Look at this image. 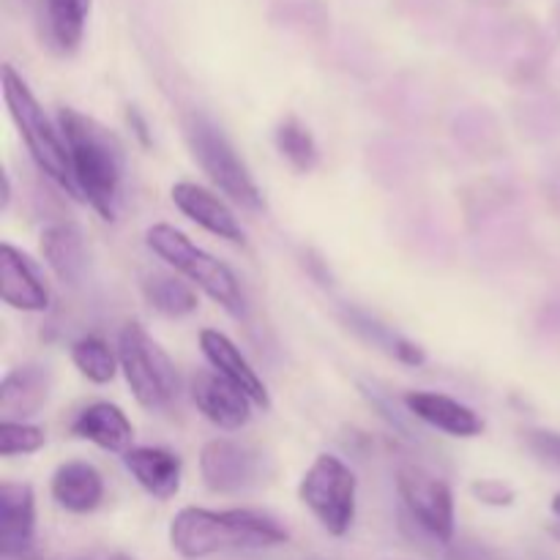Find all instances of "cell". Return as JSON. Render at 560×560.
Segmentation results:
<instances>
[{
    "label": "cell",
    "mask_w": 560,
    "mask_h": 560,
    "mask_svg": "<svg viewBox=\"0 0 560 560\" xmlns=\"http://www.w3.org/2000/svg\"><path fill=\"white\" fill-rule=\"evenodd\" d=\"M58 126L69 148L71 173L82 200L113 222L124 200L126 156L118 135L74 107L58 109Z\"/></svg>",
    "instance_id": "6da1fadb"
},
{
    "label": "cell",
    "mask_w": 560,
    "mask_h": 560,
    "mask_svg": "<svg viewBox=\"0 0 560 560\" xmlns=\"http://www.w3.org/2000/svg\"><path fill=\"white\" fill-rule=\"evenodd\" d=\"M290 539L288 528L273 514L257 509L186 506L170 523V545L186 560H202L233 550H266Z\"/></svg>",
    "instance_id": "7a4b0ae2"
},
{
    "label": "cell",
    "mask_w": 560,
    "mask_h": 560,
    "mask_svg": "<svg viewBox=\"0 0 560 560\" xmlns=\"http://www.w3.org/2000/svg\"><path fill=\"white\" fill-rule=\"evenodd\" d=\"M0 82H3L5 107H9V115L14 118L16 131L25 140L27 153L36 162V167L47 178H52L60 189L69 191L71 197H80L74 184V173H71L69 148H66L63 135H60V126H55L49 120V115L44 113L38 98L27 88V82L9 63L0 71Z\"/></svg>",
    "instance_id": "3957f363"
},
{
    "label": "cell",
    "mask_w": 560,
    "mask_h": 560,
    "mask_svg": "<svg viewBox=\"0 0 560 560\" xmlns=\"http://www.w3.org/2000/svg\"><path fill=\"white\" fill-rule=\"evenodd\" d=\"M148 249L162 257L170 268L189 279L191 284L202 290L211 301H217L228 315L241 317L246 312L244 290H241L238 277L228 262L208 255L202 246H197L189 235L175 230L173 224H153L145 233Z\"/></svg>",
    "instance_id": "277c9868"
},
{
    "label": "cell",
    "mask_w": 560,
    "mask_h": 560,
    "mask_svg": "<svg viewBox=\"0 0 560 560\" xmlns=\"http://www.w3.org/2000/svg\"><path fill=\"white\" fill-rule=\"evenodd\" d=\"M186 140H189L191 156L197 159L202 173L228 200L238 202L241 208H249V211H262L266 202H262L260 186L252 178L244 159L235 153L233 142L211 118H206L202 113H191L186 120Z\"/></svg>",
    "instance_id": "5b68a950"
},
{
    "label": "cell",
    "mask_w": 560,
    "mask_h": 560,
    "mask_svg": "<svg viewBox=\"0 0 560 560\" xmlns=\"http://www.w3.org/2000/svg\"><path fill=\"white\" fill-rule=\"evenodd\" d=\"M118 361L131 394L145 410H162L178 397V366L140 323H126L120 331Z\"/></svg>",
    "instance_id": "8992f818"
},
{
    "label": "cell",
    "mask_w": 560,
    "mask_h": 560,
    "mask_svg": "<svg viewBox=\"0 0 560 560\" xmlns=\"http://www.w3.org/2000/svg\"><path fill=\"white\" fill-rule=\"evenodd\" d=\"M355 476L334 454H317L315 463L301 476L299 498L320 528L331 536H345L355 520Z\"/></svg>",
    "instance_id": "52a82bcc"
},
{
    "label": "cell",
    "mask_w": 560,
    "mask_h": 560,
    "mask_svg": "<svg viewBox=\"0 0 560 560\" xmlns=\"http://www.w3.org/2000/svg\"><path fill=\"white\" fill-rule=\"evenodd\" d=\"M200 476L217 495H244L273 479V463L252 443L213 438L200 452Z\"/></svg>",
    "instance_id": "ba28073f"
},
{
    "label": "cell",
    "mask_w": 560,
    "mask_h": 560,
    "mask_svg": "<svg viewBox=\"0 0 560 560\" xmlns=\"http://www.w3.org/2000/svg\"><path fill=\"white\" fill-rule=\"evenodd\" d=\"M397 492L408 517L441 545L454 539V492L441 476L421 465L397 470Z\"/></svg>",
    "instance_id": "9c48e42d"
},
{
    "label": "cell",
    "mask_w": 560,
    "mask_h": 560,
    "mask_svg": "<svg viewBox=\"0 0 560 560\" xmlns=\"http://www.w3.org/2000/svg\"><path fill=\"white\" fill-rule=\"evenodd\" d=\"M189 394L195 408L219 430L238 432L249 424L255 402L217 370L195 372L189 381Z\"/></svg>",
    "instance_id": "30bf717a"
},
{
    "label": "cell",
    "mask_w": 560,
    "mask_h": 560,
    "mask_svg": "<svg viewBox=\"0 0 560 560\" xmlns=\"http://www.w3.org/2000/svg\"><path fill=\"white\" fill-rule=\"evenodd\" d=\"M36 495L31 485H0V560H36Z\"/></svg>",
    "instance_id": "8fae6325"
},
{
    "label": "cell",
    "mask_w": 560,
    "mask_h": 560,
    "mask_svg": "<svg viewBox=\"0 0 560 560\" xmlns=\"http://www.w3.org/2000/svg\"><path fill=\"white\" fill-rule=\"evenodd\" d=\"M170 197H173L175 208L186 219L200 224L202 230H208L217 238L230 241V244H244L246 241V233L238 219H235L233 208L217 191L206 189L200 184H191V180H178L173 186V191H170Z\"/></svg>",
    "instance_id": "7c38bea8"
},
{
    "label": "cell",
    "mask_w": 560,
    "mask_h": 560,
    "mask_svg": "<svg viewBox=\"0 0 560 560\" xmlns=\"http://www.w3.org/2000/svg\"><path fill=\"white\" fill-rule=\"evenodd\" d=\"M200 350L202 355H206L208 364H211V370H217L219 375L228 377L230 383H235V386H238L241 392L257 405V408H268V405H271L266 383L260 381L255 366L246 361V355L235 348V342L228 337V334L217 331V328H202Z\"/></svg>",
    "instance_id": "4fadbf2b"
},
{
    "label": "cell",
    "mask_w": 560,
    "mask_h": 560,
    "mask_svg": "<svg viewBox=\"0 0 560 560\" xmlns=\"http://www.w3.org/2000/svg\"><path fill=\"white\" fill-rule=\"evenodd\" d=\"M410 416L441 430L452 438H479L485 432V421L468 405L435 392H408L402 397Z\"/></svg>",
    "instance_id": "5bb4252c"
},
{
    "label": "cell",
    "mask_w": 560,
    "mask_h": 560,
    "mask_svg": "<svg viewBox=\"0 0 560 560\" xmlns=\"http://www.w3.org/2000/svg\"><path fill=\"white\" fill-rule=\"evenodd\" d=\"M0 299L20 312H44L49 306V290L36 266L11 244L0 246Z\"/></svg>",
    "instance_id": "9a60e30c"
},
{
    "label": "cell",
    "mask_w": 560,
    "mask_h": 560,
    "mask_svg": "<svg viewBox=\"0 0 560 560\" xmlns=\"http://www.w3.org/2000/svg\"><path fill=\"white\" fill-rule=\"evenodd\" d=\"M52 392V372L42 364L11 370L0 383V413L3 421H25L47 405Z\"/></svg>",
    "instance_id": "2e32d148"
},
{
    "label": "cell",
    "mask_w": 560,
    "mask_h": 560,
    "mask_svg": "<svg viewBox=\"0 0 560 560\" xmlns=\"http://www.w3.org/2000/svg\"><path fill=\"white\" fill-rule=\"evenodd\" d=\"M124 465L137 485L156 501H170L178 495L184 463L175 452L159 446H135L124 454Z\"/></svg>",
    "instance_id": "e0dca14e"
},
{
    "label": "cell",
    "mask_w": 560,
    "mask_h": 560,
    "mask_svg": "<svg viewBox=\"0 0 560 560\" xmlns=\"http://www.w3.org/2000/svg\"><path fill=\"white\" fill-rule=\"evenodd\" d=\"M71 435L91 441L93 446L104 448V452L126 454L135 441V427L126 419L124 410L113 402H93L85 405L80 413L71 421Z\"/></svg>",
    "instance_id": "ac0fdd59"
},
{
    "label": "cell",
    "mask_w": 560,
    "mask_h": 560,
    "mask_svg": "<svg viewBox=\"0 0 560 560\" xmlns=\"http://www.w3.org/2000/svg\"><path fill=\"white\" fill-rule=\"evenodd\" d=\"M38 249H42V257L47 260L49 271L58 277L60 284L77 288L82 282L88 268V249L77 224H49L42 238H38Z\"/></svg>",
    "instance_id": "d6986e66"
},
{
    "label": "cell",
    "mask_w": 560,
    "mask_h": 560,
    "mask_svg": "<svg viewBox=\"0 0 560 560\" xmlns=\"http://www.w3.org/2000/svg\"><path fill=\"white\" fill-rule=\"evenodd\" d=\"M49 492H52V501L66 512L91 514L104 501V479L91 463L74 459L55 470Z\"/></svg>",
    "instance_id": "ffe728a7"
},
{
    "label": "cell",
    "mask_w": 560,
    "mask_h": 560,
    "mask_svg": "<svg viewBox=\"0 0 560 560\" xmlns=\"http://www.w3.org/2000/svg\"><path fill=\"white\" fill-rule=\"evenodd\" d=\"M91 0H44V31L49 47L60 55H71L80 49L85 36Z\"/></svg>",
    "instance_id": "44dd1931"
},
{
    "label": "cell",
    "mask_w": 560,
    "mask_h": 560,
    "mask_svg": "<svg viewBox=\"0 0 560 560\" xmlns=\"http://www.w3.org/2000/svg\"><path fill=\"white\" fill-rule=\"evenodd\" d=\"M345 317H348V326L353 328L359 337H364L366 342L381 348L383 353H388L392 359L402 361V364H410V366H421L427 361V353L419 348V345L410 342L408 337L397 334L392 326L377 320V317L366 315L364 310H348L345 312Z\"/></svg>",
    "instance_id": "7402d4cb"
},
{
    "label": "cell",
    "mask_w": 560,
    "mask_h": 560,
    "mask_svg": "<svg viewBox=\"0 0 560 560\" xmlns=\"http://www.w3.org/2000/svg\"><path fill=\"white\" fill-rule=\"evenodd\" d=\"M142 295H145L148 306L164 317H186L200 306L197 290L191 284L180 282L178 277H170V273H151V277H145Z\"/></svg>",
    "instance_id": "603a6c76"
},
{
    "label": "cell",
    "mask_w": 560,
    "mask_h": 560,
    "mask_svg": "<svg viewBox=\"0 0 560 560\" xmlns=\"http://www.w3.org/2000/svg\"><path fill=\"white\" fill-rule=\"evenodd\" d=\"M273 145L282 153L284 162L293 170H299V173H312L317 167V162H320L315 137H312V131L295 115H288V118L279 120L277 129H273Z\"/></svg>",
    "instance_id": "cb8c5ba5"
},
{
    "label": "cell",
    "mask_w": 560,
    "mask_h": 560,
    "mask_svg": "<svg viewBox=\"0 0 560 560\" xmlns=\"http://www.w3.org/2000/svg\"><path fill=\"white\" fill-rule=\"evenodd\" d=\"M71 361H74L82 377H88L91 383H98V386L113 381L120 366L118 353L102 337H93V334H88V337L77 339L71 345Z\"/></svg>",
    "instance_id": "d4e9b609"
},
{
    "label": "cell",
    "mask_w": 560,
    "mask_h": 560,
    "mask_svg": "<svg viewBox=\"0 0 560 560\" xmlns=\"http://www.w3.org/2000/svg\"><path fill=\"white\" fill-rule=\"evenodd\" d=\"M47 443V432L27 421H3L0 424V457L36 454Z\"/></svg>",
    "instance_id": "484cf974"
},
{
    "label": "cell",
    "mask_w": 560,
    "mask_h": 560,
    "mask_svg": "<svg viewBox=\"0 0 560 560\" xmlns=\"http://www.w3.org/2000/svg\"><path fill=\"white\" fill-rule=\"evenodd\" d=\"M523 441L528 452L547 468L560 470V432L552 430H525Z\"/></svg>",
    "instance_id": "4316f807"
},
{
    "label": "cell",
    "mask_w": 560,
    "mask_h": 560,
    "mask_svg": "<svg viewBox=\"0 0 560 560\" xmlns=\"http://www.w3.org/2000/svg\"><path fill=\"white\" fill-rule=\"evenodd\" d=\"M470 492H474V498L479 503H485V506H495V509H503V506H512L514 503V490L509 485H503L501 479H479L470 485Z\"/></svg>",
    "instance_id": "83f0119b"
},
{
    "label": "cell",
    "mask_w": 560,
    "mask_h": 560,
    "mask_svg": "<svg viewBox=\"0 0 560 560\" xmlns=\"http://www.w3.org/2000/svg\"><path fill=\"white\" fill-rule=\"evenodd\" d=\"M126 118H129V124L135 126V131H137V137L142 140V145H151V137H148V126H145V120L140 118V113H137L135 107H129V109H126Z\"/></svg>",
    "instance_id": "f1b7e54d"
},
{
    "label": "cell",
    "mask_w": 560,
    "mask_h": 560,
    "mask_svg": "<svg viewBox=\"0 0 560 560\" xmlns=\"http://www.w3.org/2000/svg\"><path fill=\"white\" fill-rule=\"evenodd\" d=\"M9 200H11V180H9V175L3 173V195H0V208H9Z\"/></svg>",
    "instance_id": "f546056e"
},
{
    "label": "cell",
    "mask_w": 560,
    "mask_h": 560,
    "mask_svg": "<svg viewBox=\"0 0 560 560\" xmlns=\"http://www.w3.org/2000/svg\"><path fill=\"white\" fill-rule=\"evenodd\" d=\"M550 509H552V514H556V517L560 520V492H556V498H552Z\"/></svg>",
    "instance_id": "4dcf8cb0"
},
{
    "label": "cell",
    "mask_w": 560,
    "mask_h": 560,
    "mask_svg": "<svg viewBox=\"0 0 560 560\" xmlns=\"http://www.w3.org/2000/svg\"><path fill=\"white\" fill-rule=\"evenodd\" d=\"M550 536H552V539H558V541H560V523L550 525Z\"/></svg>",
    "instance_id": "1f68e13d"
},
{
    "label": "cell",
    "mask_w": 560,
    "mask_h": 560,
    "mask_svg": "<svg viewBox=\"0 0 560 560\" xmlns=\"http://www.w3.org/2000/svg\"><path fill=\"white\" fill-rule=\"evenodd\" d=\"M107 560H135L131 556H124V552H115V556H109Z\"/></svg>",
    "instance_id": "d6a6232c"
}]
</instances>
